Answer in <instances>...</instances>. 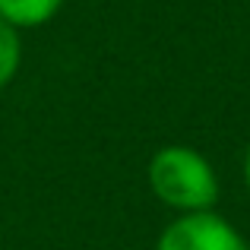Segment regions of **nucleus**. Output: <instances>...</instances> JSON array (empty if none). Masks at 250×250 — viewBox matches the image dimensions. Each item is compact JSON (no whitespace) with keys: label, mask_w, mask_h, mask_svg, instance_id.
Here are the masks:
<instances>
[{"label":"nucleus","mask_w":250,"mask_h":250,"mask_svg":"<svg viewBox=\"0 0 250 250\" xmlns=\"http://www.w3.org/2000/svg\"><path fill=\"white\" fill-rule=\"evenodd\" d=\"M146 181L155 200L174 209L177 215L209 212L215 209L222 193L212 162L193 146H181V143L155 149V155L146 165Z\"/></svg>","instance_id":"obj_1"},{"label":"nucleus","mask_w":250,"mask_h":250,"mask_svg":"<svg viewBox=\"0 0 250 250\" xmlns=\"http://www.w3.org/2000/svg\"><path fill=\"white\" fill-rule=\"evenodd\" d=\"M155 250H250L247 238L215 209L177 215L162 228Z\"/></svg>","instance_id":"obj_2"},{"label":"nucleus","mask_w":250,"mask_h":250,"mask_svg":"<svg viewBox=\"0 0 250 250\" xmlns=\"http://www.w3.org/2000/svg\"><path fill=\"white\" fill-rule=\"evenodd\" d=\"M61 6L63 0H0V19L10 29L25 32V29L48 25L61 13Z\"/></svg>","instance_id":"obj_3"},{"label":"nucleus","mask_w":250,"mask_h":250,"mask_svg":"<svg viewBox=\"0 0 250 250\" xmlns=\"http://www.w3.org/2000/svg\"><path fill=\"white\" fill-rule=\"evenodd\" d=\"M19 63H22V42H19V32L0 19V92L13 83V76L19 73Z\"/></svg>","instance_id":"obj_4"},{"label":"nucleus","mask_w":250,"mask_h":250,"mask_svg":"<svg viewBox=\"0 0 250 250\" xmlns=\"http://www.w3.org/2000/svg\"><path fill=\"white\" fill-rule=\"evenodd\" d=\"M244 184H247V190H250V146H247V152H244Z\"/></svg>","instance_id":"obj_5"}]
</instances>
